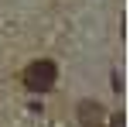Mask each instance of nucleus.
I'll use <instances>...</instances> for the list:
<instances>
[{
    "mask_svg": "<svg viewBox=\"0 0 130 127\" xmlns=\"http://www.w3.org/2000/svg\"><path fill=\"white\" fill-rule=\"evenodd\" d=\"M123 120H127V117H123V114H113V117H110V127H127Z\"/></svg>",
    "mask_w": 130,
    "mask_h": 127,
    "instance_id": "3",
    "label": "nucleus"
},
{
    "mask_svg": "<svg viewBox=\"0 0 130 127\" xmlns=\"http://www.w3.org/2000/svg\"><path fill=\"white\" fill-rule=\"evenodd\" d=\"M55 79H58V65H55L52 59H34L31 65L24 69L27 93H48V89L55 86Z\"/></svg>",
    "mask_w": 130,
    "mask_h": 127,
    "instance_id": "1",
    "label": "nucleus"
},
{
    "mask_svg": "<svg viewBox=\"0 0 130 127\" xmlns=\"http://www.w3.org/2000/svg\"><path fill=\"white\" fill-rule=\"evenodd\" d=\"M75 117H79L82 127H103L106 124V110H103V103H96V100H82L75 107Z\"/></svg>",
    "mask_w": 130,
    "mask_h": 127,
    "instance_id": "2",
    "label": "nucleus"
}]
</instances>
